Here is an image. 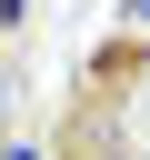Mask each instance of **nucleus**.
I'll return each instance as SVG.
<instances>
[{
    "label": "nucleus",
    "instance_id": "nucleus-1",
    "mask_svg": "<svg viewBox=\"0 0 150 160\" xmlns=\"http://www.w3.org/2000/svg\"><path fill=\"white\" fill-rule=\"evenodd\" d=\"M0 160H50V150H40V140H0Z\"/></svg>",
    "mask_w": 150,
    "mask_h": 160
},
{
    "label": "nucleus",
    "instance_id": "nucleus-2",
    "mask_svg": "<svg viewBox=\"0 0 150 160\" xmlns=\"http://www.w3.org/2000/svg\"><path fill=\"white\" fill-rule=\"evenodd\" d=\"M20 10H30V0H0V30H20Z\"/></svg>",
    "mask_w": 150,
    "mask_h": 160
}]
</instances>
